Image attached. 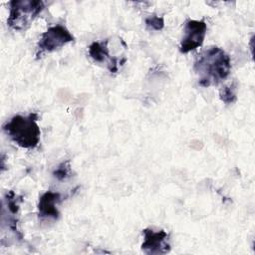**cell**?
<instances>
[{
  "label": "cell",
  "instance_id": "obj_1",
  "mask_svg": "<svg viewBox=\"0 0 255 255\" xmlns=\"http://www.w3.org/2000/svg\"><path fill=\"white\" fill-rule=\"evenodd\" d=\"M193 70L198 76V84L208 88L225 80L231 72L229 55L221 48L213 46L204 50L196 58Z\"/></svg>",
  "mask_w": 255,
  "mask_h": 255
},
{
  "label": "cell",
  "instance_id": "obj_2",
  "mask_svg": "<svg viewBox=\"0 0 255 255\" xmlns=\"http://www.w3.org/2000/svg\"><path fill=\"white\" fill-rule=\"evenodd\" d=\"M38 120L37 113H30L26 116L16 115L2 126V129L18 146L33 149L40 142L41 130L37 123Z\"/></svg>",
  "mask_w": 255,
  "mask_h": 255
},
{
  "label": "cell",
  "instance_id": "obj_3",
  "mask_svg": "<svg viewBox=\"0 0 255 255\" xmlns=\"http://www.w3.org/2000/svg\"><path fill=\"white\" fill-rule=\"evenodd\" d=\"M44 7L41 0H12L9 2L7 25L15 31L26 30Z\"/></svg>",
  "mask_w": 255,
  "mask_h": 255
},
{
  "label": "cell",
  "instance_id": "obj_4",
  "mask_svg": "<svg viewBox=\"0 0 255 255\" xmlns=\"http://www.w3.org/2000/svg\"><path fill=\"white\" fill-rule=\"evenodd\" d=\"M74 40V36L64 25L57 24L51 26L40 35L37 44V58L44 53L56 51Z\"/></svg>",
  "mask_w": 255,
  "mask_h": 255
},
{
  "label": "cell",
  "instance_id": "obj_5",
  "mask_svg": "<svg viewBox=\"0 0 255 255\" xmlns=\"http://www.w3.org/2000/svg\"><path fill=\"white\" fill-rule=\"evenodd\" d=\"M207 32V24L203 20L188 19L184 23L183 37L180 41L179 51L182 54L189 53L203 44Z\"/></svg>",
  "mask_w": 255,
  "mask_h": 255
},
{
  "label": "cell",
  "instance_id": "obj_6",
  "mask_svg": "<svg viewBox=\"0 0 255 255\" xmlns=\"http://www.w3.org/2000/svg\"><path fill=\"white\" fill-rule=\"evenodd\" d=\"M143 242L141 243V251L148 255L166 254L170 252V244L168 242V234L164 230L154 231L150 228L142 230Z\"/></svg>",
  "mask_w": 255,
  "mask_h": 255
},
{
  "label": "cell",
  "instance_id": "obj_7",
  "mask_svg": "<svg viewBox=\"0 0 255 255\" xmlns=\"http://www.w3.org/2000/svg\"><path fill=\"white\" fill-rule=\"evenodd\" d=\"M62 194L52 190L45 191L39 198L38 202V214L39 217L50 218L57 220L60 216L58 205L62 202Z\"/></svg>",
  "mask_w": 255,
  "mask_h": 255
},
{
  "label": "cell",
  "instance_id": "obj_8",
  "mask_svg": "<svg viewBox=\"0 0 255 255\" xmlns=\"http://www.w3.org/2000/svg\"><path fill=\"white\" fill-rule=\"evenodd\" d=\"M89 56L98 63L104 62L107 59H110V63L108 64V69L111 73H117L119 70V65H123L126 60L119 61L116 57H111L108 50V40L104 42H93L88 49Z\"/></svg>",
  "mask_w": 255,
  "mask_h": 255
},
{
  "label": "cell",
  "instance_id": "obj_9",
  "mask_svg": "<svg viewBox=\"0 0 255 255\" xmlns=\"http://www.w3.org/2000/svg\"><path fill=\"white\" fill-rule=\"evenodd\" d=\"M22 201H23V196L16 194L13 190L7 191L4 197V202L6 203L7 210L10 214H13V215H17Z\"/></svg>",
  "mask_w": 255,
  "mask_h": 255
},
{
  "label": "cell",
  "instance_id": "obj_10",
  "mask_svg": "<svg viewBox=\"0 0 255 255\" xmlns=\"http://www.w3.org/2000/svg\"><path fill=\"white\" fill-rule=\"evenodd\" d=\"M219 98L220 100L225 103L226 105L233 104L237 100L236 95V84L233 83L229 86L223 87L219 92Z\"/></svg>",
  "mask_w": 255,
  "mask_h": 255
},
{
  "label": "cell",
  "instance_id": "obj_11",
  "mask_svg": "<svg viewBox=\"0 0 255 255\" xmlns=\"http://www.w3.org/2000/svg\"><path fill=\"white\" fill-rule=\"evenodd\" d=\"M71 161L70 159H67L57 166V168L53 171V176L59 181H63L71 176Z\"/></svg>",
  "mask_w": 255,
  "mask_h": 255
},
{
  "label": "cell",
  "instance_id": "obj_12",
  "mask_svg": "<svg viewBox=\"0 0 255 255\" xmlns=\"http://www.w3.org/2000/svg\"><path fill=\"white\" fill-rule=\"evenodd\" d=\"M145 26L149 30H154V31H160L164 27V19L162 16H158L155 14L149 15L145 18L144 20Z\"/></svg>",
  "mask_w": 255,
  "mask_h": 255
}]
</instances>
